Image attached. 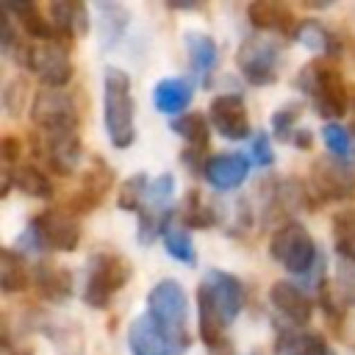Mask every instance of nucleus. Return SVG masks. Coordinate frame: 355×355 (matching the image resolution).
Instances as JSON below:
<instances>
[{
    "label": "nucleus",
    "mask_w": 355,
    "mask_h": 355,
    "mask_svg": "<svg viewBox=\"0 0 355 355\" xmlns=\"http://www.w3.org/2000/svg\"><path fill=\"white\" fill-rule=\"evenodd\" d=\"M333 244L338 258L355 261V208H344L333 216Z\"/></svg>",
    "instance_id": "obj_34"
},
{
    "label": "nucleus",
    "mask_w": 355,
    "mask_h": 355,
    "mask_svg": "<svg viewBox=\"0 0 355 355\" xmlns=\"http://www.w3.org/2000/svg\"><path fill=\"white\" fill-rule=\"evenodd\" d=\"M269 302L277 311V316H283L286 327H305L313 316L311 294L291 280H275L269 288Z\"/></svg>",
    "instance_id": "obj_14"
},
{
    "label": "nucleus",
    "mask_w": 355,
    "mask_h": 355,
    "mask_svg": "<svg viewBox=\"0 0 355 355\" xmlns=\"http://www.w3.org/2000/svg\"><path fill=\"white\" fill-rule=\"evenodd\" d=\"M94 11H97V31L103 47H114L128 28V11L119 3H97Z\"/></svg>",
    "instance_id": "obj_30"
},
{
    "label": "nucleus",
    "mask_w": 355,
    "mask_h": 355,
    "mask_svg": "<svg viewBox=\"0 0 355 355\" xmlns=\"http://www.w3.org/2000/svg\"><path fill=\"white\" fill-rule=\"evenodd\" d=\"M208 119L222 139L241 141L250 136V116H247V105L241 94H233V92L216 94L208 105Z\"/></svg>",
    "instance_id": "obj_13"
},
{
    "label": "nucleus",
    "mask_w": 355,
    "mask_h": 355,
    "mask_svg": "<svg viewBox=\"0 0 355 355\" xmlns=\"http://www.w3.org/2000/svg\"><path fill=\"white\" fill-rule=\"evenodd\" d=\"M322 305L327 308L330 319H333V313L341 316L344 308L355 305V261L336 258L333 280L322 283Z\"/></svg>",
    "instance_id": "obj_18"
},
{
    "label": "nucleus",
    "mask_w": 355,
    "mask_h": 355,
    "mask_svg": "<svg viewBox=\"0 0 355 355\" xmlns=\"http://www.w3.org/2000/svg\"><path fill=\"white\" fill-rule=\"evenodd\" d=\"M169 128L186 141V150H194V153H202L208 147V139H211V130H208V119L197 111H186L180 116H175L169 122Z\"/></svg>",
    "instance_id": "obj_28"
},
{
    "label": "nucleus",
    "mask_w": 355,
    "mask_h": 355,
    "mask_svg": "<svg viewBox=\"0 0 355 355\" xmlns=\"http://www.w3.org/2000/svg\"><path fill=\"white\" fill-rule=\"evenodd\" d=\"M297 89L311 100L319 116L338 119L349 111V89L338 67L327 58H313L297 72Z\"/></svg>",
    "instance_id": "obj_3"
},
{
    "label": "nucleus",
    "mask_w": 355,
    "mask_h": 355,
    "mask_svg": "<svg viewBox=\"0 0 355 355\" xmlns=\"http://www.w3.org/2000/svg\"><path fill=\"white\" fill-rule=\"evenodd\" d=\"M6 14L14 17V22L19 25V31H25L28 36H33L36 42H55L58 39V33H55V28H53L44 6H39V3H31V0H25V3H8L6 6Z\"/></svg>",
    "instance_id": "obj_22"
},
{
    "label": "nucleus",
    "mask_w": 355,
    "mask_h": 355,
    "mask_svg": "<svg viewBox=\"0 0 355 355\" xmlns=\"http://www.w3.org/2000/svg\"><path fill=\"white\" fill-rule=\"evenodd\" d=\"M308 191L319 202H344V200L355 197V169H349L347 161L322 155L311 164Z\"/></svg>",
    "instance_id": "obj_7"
},
{
    "label": "nucleus",
    "mask_w": 355,
    "mask_h": 355,
    "mask_svg": "<svg viewBox=\"0 0 355 355\" xmlns=\"http://www.w3.org/2000/svg\"><path fill=\"white\" fill-rule=\"evenodd\" d=\"M0 155H3V169H14V164H17V158L22 155V141L17 139V136H3V141H0Z\"/></svg>",
    "instance_id": "obj_41"
},
{
    "label": "nucleus",
    "mask_w": 355,
    "mask_h": 355,
    "mask_svg": "<svg viewBox=\"0 0 355 355\" xmlns=\"http://www.w3.org/2000/svg\"><path fill=\"white\" fill-rule=\"evenodd\" d=\"M147 189H150V180H147V175L144 172H136V175H130L122 186H119V191H116V205L122 208V211H141V205H144V200H147Z\"/></svg>",
    "instance_id": "obj_36"
},
{
    "label": "nucleus",
    "mask_w": 355,
    "mask_h": 355,
    "mask_svg": "<svg viewBox=\"0 0 355 355\" xmlns=\"http://www.w3.org/2000/svg\"><path fill=\"white\" fill-rule=\"evenodd\" d=\"M322 141H324L327 153L333 158H338V161H347L349 153H352V133L338 122H327L322 128Z\"/></svg>",
    "instance_id": "obj_38"
},
{
    "label": "nucleus",
    "mask_w": 355,
    "mask_h": 355,
    "mask_svg": "<svg viewBox=\"0 0 355 355\" xmlns=\"http://www.w3.org/2000/svg\"><path fill=\"white\" fill-rule=\"evenodd\" d=\"M133 266L119 252H94L86 266V286H83V302L103 311L111 305V300L125 288L130 280Z\"/></svg>",
    "instance_id": "obj_4"
},
{
    "label": "nucleus",
    "mask_w": 355,
    "mask_h": 355,
    "mask_svg": "<svg viewBox=\"0 0 355 355\" xmlns=\"http://www.w3.org/2000/svg\"><path fill=\"white\" fill-rule=\"evenodd\" d=\"M252 161L258 166H272L275 164V153H272V144H269V136L266 133H258L252 139Z\"/></svg>",
    "instance_id": "obj_40"
},
{
    "label": "nucleus",
    "mask_w": 355,
    "mask_h": 355,
    "mask_svg": "<svg viewBox=\"0 0 355 355\" xmlns=\"http://www.w3.org/2000/svg\"><path fill=\"white\" fill-rule=\"evenodd\" d=\"M161 241H164V250L169 252V258H175L178 263H186V266H194V263H197V252H194L191 233H189V227H186L178 216L164 227Z\"/></svg>",
    "instance_id": "obj_29"
},
{
    "label": "nucleus",
    "mask_w": 355,
    "mask_h": 355,
    "mask_svg": "<svg viewBox=\"0 0 355 355\" xmlns=\"http://www.w3.org/2000/svg\"><path fill=\"white\" fill-rule=\"evenodd\" d=\"M103 122L105 136L116 150H128L136 141V103L130 94V75L119 67H108L103 75Z\"/></svg>",
    "instance_id": "obj_2"
},
{
    "label": "nucleus",
    "mask_w": 355,
    "mask_h": 355,
    "mask_svg": "<svg viewBox=\"0 0 355 355\" xmlns=\"http://www.w3.org/2000/svg\"><path fill=\"white\" fill-rule=\"evenodd\" d=\"M11 178H14V186L22 194H28V197H36V200H50L53 197V180L47 178V172H42L33 164L14 166L11 169Z\"/></svg>",
    "instance_id": "obj_31"
},
{
    "label": "nucleus",
    "mask_w": 355,
    "mask_h": 355,
    "mask_svg": "<svg viewBox=\"0 0 355 355\" xmlns=\"http://www.w3.org/2000/svg\"><path fill=\"white\" fill-rule=\"evenodd\" d=\"M269 255L291 275H305L316 263V241L302 222H283L269 236Z\"/></svg>",
    "instance_id": "obj_5"
},
{
    "label": "nucleus",
    "mask_w": 355,
    "mask_h": 355,
    "mask_svg": "<svg viewBox=\"0 0 355 355\" xmlns=\"http://www.w3.org/2000/svg\"><path fill=\"white\" fill-rule=\"evenodd\" d=\"M22 67H28L44 86L53 89H64L72 80V58H69V47L67 42L55 39V42H36L28 47Z\"/></svg>",
    "instance_id": "obj_10"
},
{
    "label": "nucleus",
    "mask_w": 355,
    "mask_h": 355,
    "mask_svg": "<svg viewBox=\"0 0 355 355\" xmlns=\"http://www.w3.org/2000/svg\"><path fill=\"white\" fill-rule=\"evenodd\" d=\"M247 19L255 31H266V33H283V36H297L300 22L294 17V11L286 3H275V0H255L247 6Z\"/></svg>",
    "instance_id": "obj_19"
},
{
    "label": "nucleus",
    "mask_w": 355,
    "mask_h": 355,
    "mask_svg": "<svg viewBox=\"0 0 355 355\" xmlns=\"http://www.w3.org/2000/svg\"><path fill=\"white\" fill-rule=\"evenodd\" d=\"M294 39H300L308 50H316V53H324V55H338V53H341L338 39H336L333 31H330L327 25H322L319 19H305V22H300V31H297Z\"/></svg>",
    "instance_id": "obj_33"
},
{
    "label": "nucleus",
    "mask_w": 355,
    "mask_h": 355,
    "mask_svg": "<svg viewBox=\"0 0 355 355\" xmlns=\"http://www.w3.org/2000/svg\"><path fill=\"white\" fill-rule=\"evenodd\" d=\"M25 286H28L25 255L17 252L14 247H6L0 255V288H3V294H17Z\"/></svg>",
    "instance_id": "obj_32"
},
{
    "label": "nucleus",
    "mask_w": 355,
    "mask_h": 355,
    "mask_svg": "<svg viewBox=\"0 0 355 355\" xmlns=\"http://www.w3.org/2000/svg\"><path fill=\"white\" fill-rule=\"evenodd\" d=\"M0 355H33V349H31L28 344H22V341H14L11 333H8V327H6V330H3V347H0Z\"/></svg>",
    "instance_id": "obj_42"
},
{
    "label": "nucleus",
    "mask_w": 355,
    "mask_h": 355,
    "mask_svg": "<svg viewBox=\"0 0 355 355\" xmlns=\"http://www.w3.org/2000/svg\"><path fill=\"white\" fill-rule=\"evenodd\" d=\"M25 89H28L25 78H14V80H8V86L3 89V105H6V111H8V114H14V116H17V114L22 111Z\"/></svg>",
    "instance_id": "obj_39"
},
{
    "label": "nucleus",
    "mask_w": 355,
    "mask_h": 355,
    "mask_svg": "<svg viewBox=\"0 0 355 355\" xmlns=\"http://www.w3.org/2000/svg\"><path fill=\"white\" fill-rule=\"evenodd\" d=\"M300 116H302V103H297V100L283 103V105L272 114V133H275L277 139H283V141H291V136L300 130V128H297Z\"/></svg>",
    "instance_id": "obj_37"
},
{
    "label": "nucleus",
    "mask_w": 355,
    "mask_h": 355,
    "mask_svg": "<svg viewBox=\"0 0 355 355\" xmlns=\"http://www.w3.org/2000/svg\"><path fill=\"white\" fill-rule=\"evenodd\" d=\"M183 42H186V55H189L191 72H194L202 83H208L211 72H214L216 64H219V47H216V42H214V36H208V33H202V31H189V33L183 36Z\"/></svg>",
    "instance_id": "obj_24"
},
{
    "label": "nucleus",
    "mask_w": 355,
    "mask_h": 355,
    "mask_svg": "<svg viewBox=\"0 0 355 355\" xmlns=\"http://www.w3.org/2000/svg\"><path fill=\"white\" fill-rule=\"evenodd\" d=\"M352 133H355V116H352Z\"/></svg>",
    "instance_id": "obj_44"
},
{
    "label": "nucleus",
    "mask_w": 355,
    "mask_h": 355,
    "mask_svg": "<svg viewBox=\"0 0 355 355\" xmlns=\"http://www.w3.org/2000/svg\"><path fill=\"white\" fill-rule=\"evenodd\" d=\"M291 141H294L297 147H302V150H308V147L313 144V136H311V130H302V128H300V130H297V133L291 136Z\"/></svg>",
    "instance_id": "obj_43"
},
{
    "label": "nucleus",
    "mask_w": 355,
    "mask_h": 355,
    "mask_svg": "<svg viewBox=\"0 0 355 355\" xmlns=\"http://www.w3.org/2000/svg\"><path fill=\"white\" fill-rule=\"evenodd\" d=\"M42 333L50 338V344L58 349V355H83L86 352L83 327L72 319H50L42 324Z\"/></svg>",
    "instance_id": "obj_27"
},
{
    "label": "nucleus",
    "mask_w": 355,
    "mask_h": 355,
    "mask_svg": "<svg viewBox=\"0 0 355 355\" xmlns=\"http://www.w3.org/2000/svg\"><path fill=\"white\" fill-rule=\"evenodd\" d=\"M39 153L47 166L58 175H72L80 164V136L78 130H50L39 133Z\"/></svg>",
    "instance_id": "obj_15"
},
{
    "label": "nucleus",
    "mask_w": 355,
    "mask_h": 355,
    "mask_svg": "<svg viewBox=\"0 0 355 355\" xmlns=\"http://www.w3.org/2000/svg\"><path fill=\"white\" fill-rule=\"evenodd\" d=\"M236 67L252 86L275 83L280 75V47L266 36H247L236 50Z\"/></svg>",
    "instance_id": "obj_8"
},
{
    "label": "nucleus",
    "mask_w": 355,
    "mask_h": 355,
    "mask_svg": "<svg viewBox=\"0 0 355 355\" xmlns=\"http://www.w3.org/2000/svg\"><path fill=\"white\" fill-rule=\"evenodd\" d=\"M33 286L47 302H64L72 297V275L53 261H39L33 266Z\"/></svg>",
    "instance_id": "obj_25"
},
{
    "label": "nucleus",
    "mask_w": 355,
    "mask_h": 355,
    "mask_svg": "<svg viewBox=\"0 0 355 355\" xmlns=\"http://www.w3.org/2000/svg\"><path fill=\"white\" fill-rule=\"evenodd\" d=\"M197 297L205 300L227 324H233L244 308V283L230 272L211 269V272H205L202 283L197 286Z\"/></svg>",
    "instance_id": "obj_12"
},
{
    "label": "nucleus",
    "mask_w": 355,
    "mask_h": 355,
    "mask_svg": "<svg viewBox=\"0 0 355 355\" xmlns=\"http://www.w3.org/2000/svg\"><path fill=\"white\" fill-rule=\"evenodd\" d=\"M250 175V158L244 153H216L205 158L202 178L216 189V191H233L239 189Z\"/></svg>",
    "instance_id": "obj_16"
},
{
    "label": "nucleus",
    "mask_w": 355,
    "mask_h": 355,
    "mask_svg": "<svg viewBox=\"0 0 355 355\" xmlns=\"http://www.w3.org/2000/svg\"><path fill=\"white\" fill-rule=\"evenodd\" d=\"M55 33L61 42H69L72 36L89 31V11L83 3H72V0H55V3H47L44 6Z\"/></svg>",
    "instance_id": "obj_23"
},
{
    "label": "nucleus",
    "mask_w": 355,
    "mask_h": 355,
    "mask_svg": "<svg viewBox=\"0 0 355 355\" xmlns=\"http://www.w3.org/2000/svg\"><path fill=\"white\" fill-rule=\"evenodd\" d=\"M31 122L39 128V133L50 130H78L80 114L67 89L42 86L31 103Z\"/></svg>",
    "instance_id": "obj_9"
},
{
    "label": "nucleus",
    "mask_w": 355,
    "mask_h": 355,
    "mask_svg": "<svg viewBox=\"0 0 355 355\" xmlns=\"http://www.w3.org/2000/svg\"><path fill=\"white\" fill-rule=\"evenodd\" d=\"M172 200H175V178L169 172L158 175L150 189H147V200L139 211V227H136V236L141 241V247H150L161 233L164 227L175 219V211H172Z\"/></svg>",
    "instance_id": "obj_6"
},
{
    "label": "nucleus",
    "mask_w": 355,
    "mask_h": 355,
    "mask_svg": "<svg viewBox=\"0 0 355 355\" xmlns=\"http://www.w3.org/2000/svg\"><path fill=\"white\" fill-rule=\"evenodd\" d=\"M128 349L130 355H169V347L164 341V336L158 333L155 322L141 313L130 322L128 327Z\"/></svg>",
    "instance_id": "obj_26"
},
{
    "label": "nucleus",
    "mask_w": 355,
    "mask_h": 355,
    "mask_svg": "<svg viewBox=\"0 0 355 355\" xmlns=\"http://www.w3.org/2000/svg\"><path fill=\"white\" fill-rule=\"evenodd\" d=\"M194 97V86L191 80L180 78V75H172V78H161L155 86H153V105L166 114V116H180L186 114L189 103Z\"/></svg>",
    "instance_id": "obj_21"
},
{
    "label": "nucleus",
    "mask_w": 355,
    "mask_h": 355,
    "mask_svg": "<svg viewBox=\"0 0 355 355\" xmlns=\"http://www.w3.org/2000/svg\"><path fill=\"white\" fill-rule=\"evenodd\" d=\"M275 355H336L322 333L305 327H280L275 336Z\"/></svg>",
    "instance_id": "obj_20"
},
{
    "label": "nucleus",
    "mask_w": 355,
    "mask_h": 355,
    "mask_svg": "<svg viewBox=\"0 0 355 355\" xmlns=\"http://www.w3.org/2000/svg\"><path fill=\"white\" fill-rule=\"evenodd\" d=\"M189 230L191 227H211L214 222H216V214L202 202V197L191 189V191H186V197L180 200V208H178V214H175Z\"/></svg>",
    "instance_id": "obj_35"
},
{
    "label": "nucleus",
    "mask_w": 355,
    "mask_h": 355,
    "mask_svg": "<svg viewBox=\"0 0 355 355\" xmlns=\"http://www.w3.org/2000/svg\"><path fill=\"white\" fill-rule=\"evenodd\" d=\"M111 186H114V169H111L103 158H92V166H89V172L83 175L80 189L72 194V200H69L67 208H69L72 214L94 211V208L103 202V197L108 194Z\"/></svg>",
    "instance_id": "obj_17"
},
{
    "label": "nucleus",
    "mask_w": 355,
    "mask_h": 355,
    "mask_svg": "<svg viewBox=\"0 0 355 355\" xmlns=\"http://www.w3.org/2000/svg\"><path fill=\"white\" fill-rule=\"evenodd\" d=\"M31 227L36 230L44 250L75 252L80 244V222L69 208H44L31 219Z\"/></svg>",
    "instance_id": "obj_11"
},
{
    "label": "nucleus",
    "mask_w": 355,
    "mask_h": 355,
    "mask_svg": "<svg viewBox=\"0 0 355 355\" xmlns=\"http://www.w3.org/2000/svg\"><path fill=\"white\" fill-rule=\"evenodd\" d=\"M147 316L164 336L169 355H183L191 344L189 333V297L183 286L172 277L158 280L147 294Z\"/></svg>",
    "instance_id": "obj_1"
}]
</instances>
